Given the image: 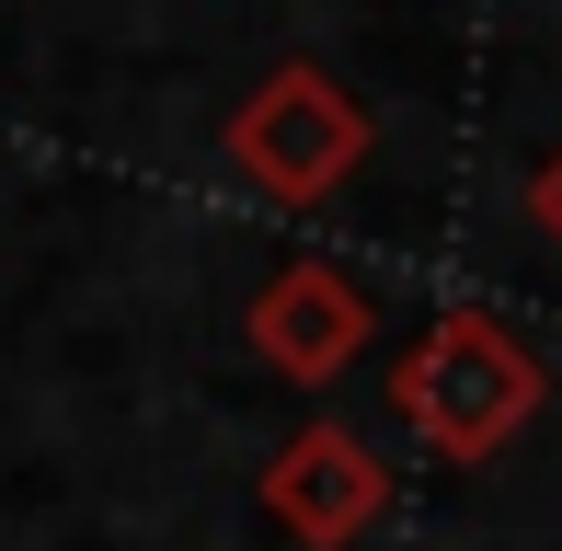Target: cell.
<instances>
[{
  "mask_svg": "<svg viewBox=\"0 0 562 551\" xmlns=\"http://www.w3.org/2000/svg\"><path fill=\"white\" fill-rule=\"evenodd\" d=\"M540 403H551L540 345H528L505 311H471V299L437 311L414 345H402V368H391V425L414 448H437V460H459V471L505 460Z\"/></svg>",
  "mask_w": 562,
  "mask_h": 551,
  "instance_id": "cell-1",
  "label": "cell"
},
{
  "mask_svg": "<svg viewBox=\"0 0 562 551\" xmlns=\"http://www.w3.org/2000/svg\"><path fill=\"white\" fill-rule=\"evenodd\" d=\"M229 172H241L265 207H322V195L356 184V161H368V104H356V81H334L322 58H288L265 69V81L229 104Z\"/></svg>",
  "mask_w": 562,
  "mask_h": 551,
  "instance_id": "cell-2",
  "label": "cell"
},
{
  "mask_svg": "<svg viewBox=\"0 0 562 551\" xmlns=\"http://www.w3.org/2000/svg\"><path fill=\"white\" fill-rule=\"evenodd\" d=\"M241 345L276 368V380L322 391V380H345V368L379 345V299L356 288L345 265H276L265 288H252V311H241Z\"/></svg>",
  "mask_w": 562,
  "mask_h": 551,
  "instance_id": "cell-3",
  "label": "cell"
},
{
  "mask_svg": "<svg viewBox=\"0 0 562 551\" xmlns=\"http://www.w3.org/2000/svg\"><path fill=\"white\" fill-rule=\"evenodd\" d=\"M265 517L299 551H345L391 517V460H379L356 425H299L288 448L265 460Z\"/></svg>",
  "mask_w": 562,
  "mask_h": 551,
  "instance_id": "cell-4",
  "label": "cell"
},
{
  "mask_svg": "<svg viewBox=\"0 0 562 551\" xmlns=\"http://www.w3.org/2000/svg\"><path fill=\"white\" fill-rule=\"evenodd\" d=\"M528 218H540V230L562 241V149H551V161H540V172H528Z\"/></svg>",
  "mask_w": 562,
  "mask_h": 551,
  "instance_id": "cell-5",
  "label": "cell"
}]
</instances>
